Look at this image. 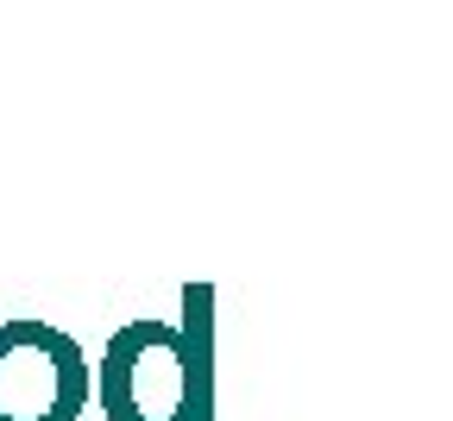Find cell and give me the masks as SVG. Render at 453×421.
I'll use <instances>...</instances> for the list:
<instances>
[{"instance_id": "6da1fadb", "label": "cell", "mask_w": 453, "mask_h": 421, "mask_svg": "<svg viewBox=\"0 0 453 421\" xmlns=\"http://www.w3.org/2000/svg\"><path fill=\"white\" fill-rule=\"evenodd\" d=\"M208 302L202 283L183 289L189 321H127L113 327L95 365V402L107 421H214V346H208Z\"/></svg>"}, {"instance_id": "7a4b0ae2", "label": "cell", "mask_w": 453, "mask_h": 421, "mask_svg": "<svg viewBox=\"0 0 453 421\" xmlns=\"http://www.w3.org/2000/svg\"><path fill=\"white\" fill-rule=\"evenodd\" d=\"M95 402V358L44 315L0 321V421H82Z\"/></svg>"}]
</instances>
